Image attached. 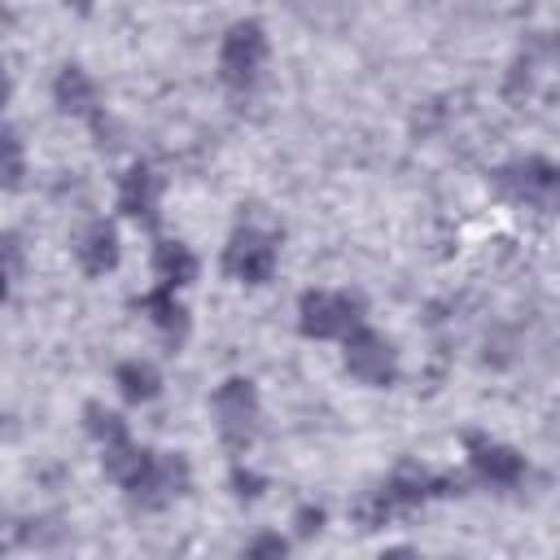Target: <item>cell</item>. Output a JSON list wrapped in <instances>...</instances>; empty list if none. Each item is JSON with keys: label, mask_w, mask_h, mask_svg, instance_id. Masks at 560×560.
Listing matches in <instances>:
<instances>
[{"label": "cell", "mask_w": 560, "mask_h": 560, "mask_svg": "<svg viewBox=\"0 0 560 560\" xmlns=\"http://www.w3.org/2000/svg\"><path fill=\"white\" fill-rule=\"evenodd\" d=\"M118 389H122V398L144 402V398L158 394V372H153L149 363H122V368H118Z\"/></svg>", "instance_id": "obj_14"}, {"label": "cell", "mask_w": 560, "mask_h": 560, "mask_svg": "<svg viewBox=\"0 0 560 560\" xmlns=\"http://www.w3.org/2000/svg\"><path fill=\"white\" fill-rule=\"evenodd\" d=\"M262 61H267V35H262V26H258V22H236V26L223 35V48H219V70H223V79L236 83V88H245V83L258 79Z\"/></svg>", "instance_id": "obj_2"}, {"label": "cell", "mask_w": 560, "mask_h": 560, "mask_svg": "<svg viewBox=\"0 0 560 560\" xmlns=\"http://www.w3.org/2000/svg\"><path fill=\"white\" fill-rule=\"evenodd\" d=\"M158 197H162V179L149 171V166H131L122 175V188H118V206L144 223H153L158 214Z\"/></svg>", "instance_id": "obj_8"}, {"label": "cell", "mask_w": 560, "mask_h": 560, "mask_svg": "<svg viewBox=\"0 0 560 560\" xmlns=\"http://www.w3.org/2000/svg\"><path fill=\"white\" fill-rule=\"evenodd\" d=\"M140 306H144V311H153V319H158V328H162V332H171V337H179V332H184V306L175 302V293H171V289L149 293Z\"/></svg>", "instance_id": "obj_15"}, {"label": "cell", "mask_w": 560, "mask_h": 560, "mask_svg": "<svg viewBox=\"0 0 560 560\" xmlns=\"http://www.w3.org/2000/svg\"><path fill=\"white\" fill-rule=\"evenodd\" d=\"M79 262H83L88 276H105V271L118 262V232H114L109 223L88 228L83 241H79Z\"/></svg>", "instance_id": "obj_10"}, {"label": "cell", "mask_w": 560, "mask_h": 560, "mask_svg": "<svg viewBox=\"0 0 560 560\" xmlns=\"http://www.w3.org/2000/svg\"><path fill=\"white\" fill-rule=\"evenodd\" d=\"M144 464H149V455H144L140 446H131L127 438L114 442V446H105V472H109L114 481H122V486H131V481L144 472Z\"/></svg>", "instance_id": "obj_12"}, {"label": "cell", "mask_w": 560, "mask_h": 560, "mask_svg": "<svg viewBox=\"0 0 560 560\" xmlns=\"http://www.w3.org/2000/svg\"><path fill=\"white\" fill-rule=\"evenodd\" d=\"M214 416H219L223 442L232 451H245L254 442V433H258V394H254V385L241 381V376L223 381L219 394H214Z\"/></svg>", "instance_id": "obj_1"}, {"label": "cell", "mask_w": 560, "mask_h": 560, "mask_svg": "<svg viewBox=\"0 0 560 560\" xmlns=\"http://www.w3.org/2000/svg\"><path fill=\"white\" fill-rule=\"evenodd\" d=\"M153 267H158V276L166 280V289L188 284V280L197 276V258H192L188 245H179V241H158V249H153Z\"/></svg>", "instance_id": "obj_11"}, {"label": "cell", "mask_w": 560, "mask_h": 560, "mask_svg": "<svg viewBox=\"0 0 560 560\" xmlns=\"http://www.w3.org/2000/svg\"><path fill=\"white\" fill-rule=\"evenodd\" d=\"M245 560H284V542H280L276 534H262V538H254V542H249Z\"/></svg>", "instance_id": "obj_18"}, {"label": "cell", "mask_w": 560, "mask_h": 560, "mask_svg": "<svg viewBox=\"0 0 560 560\" xmlns=\"http://www.w3.org/2000/svg\"><path fill=\"white\" fill-rule=\"evenodd\" d=\"M346 368L363 385H389L394 381V346L381 332L354 328V332H346Z\"/></svg>", "instance_id": "obj_4"}, {"label": "cell", "mask_w": 560, "mask_h": 560, "mask_svg": "<svg viewBox=\"0 0 560 560\" xmlns=\"http://www.w3.org/2000/svg\"><path fill=\"white\" fill-rule=\"evenodd\" d=\"M9 101V79H4V70H0V105Z\"/></svg>", "instance_id": "obj_20"}, {"label": "cell", "mask_w": 560, "mask_h": 560, "mask_svg": "<svg viewBox=\"0 0 560 560\" xmlns=\"http://www.w3.org/2000/svg\"><path fill=\"white\" fill-rule=\"evenodd\" d=\"M472 464L494 486H512L521 477V468H525L512 446H494V442H477V438H472Z\"/></svg>", "instance_id": "obj_9"}, {"label": "cell", "mask_w": 560, "mask_h": 560, "mask_svg": "<svg viewBox=\"0 0 560 560\" xmlns=\"http://www.w3.org/2000/svg\"><path fill=\"white\" fill-rule=\"evenodd\" d=\"M0 298H4V271H0Z\"/></svg>", "instance_id": "obj_21"}, {"label": "cell", "mask_w": 560, "mask_h": 560, "mask_svg": "<svg viewBox=\"0 0 560 560\" xmlns=\"http://www.w3.org/2000/svg\"><path fill=\"white\" fill-rule=\"evenodd\" d=\"M0 184L18 188L22 184V144L9 127H0Z\"/></svg>", "instance_id": "obj_17"}, {"label": "cell", "mask_w": 560, "mask_h": 560, "mask_svg": "<svg viewBox=\"0 0 560 560\" xmlns=\"http://www.w3.org/2000/svg\"><path fill=\"white\" fill-rule=\"evenodd\" d=\"M499 188L512 192L516 201L551 206V197H556V171H551V162H542V158H525V162L499 171Z\"/></svg>", "instance_id": "obj_7"}, {"label": "cell", "mask_w": 560, "mask_h": 560, "mask_svg": "<svg viewBox=\"0 0 560 560\" xmlns=\"http://www.w3.org/2000/svg\"><path fill=\"white\" fill-rule=\"evenodd\" d=\"M57 105L66 109V114H83L88 105H92V83H88V74L83 70H74V66H66L61 74H57Z\"/></svg>", "instance_id": "obj_13"}, {"label": "cell", "mask_w": 560, "mask_h": 560, "mask_svg": "<svg viewBox=\"0 0 560 560\" xmlns=\"http://www.w3.org/2000/svg\"><path fill=\"white\" fill-rule=\"evenodd\" d=\"M223 267H228L236 280H245V284H262V280L271 276V267H276V245H271V236H262V232H254V228L236 232V236L228 241Z\"/></svg>", "instance_id": "obj_6"}, {"label": "cell", "mask_w": 560, "mask_h": 560, "mask_svg": "<svg viewBox=\"0 0 560 560\" xmlns=\"http://www.w3.org/2000/svg\"><path fill=\"white\" fill-rule=\"evenodd\" d=\"M298 324L306 337H346L359 324V302L341 293H306L298 306Z\"/></svg>", "instance_id": "obj_3"}, {"label": "cell", "mask_w": 560, "mask_h": 560, "mask_svg": "<svg viewBox=\"0 0 560 560\" xmlns=\"http://www.w3.org/2000/svg\"><path fill=\"white\" fill-rule=\"evenodd\" d=\"M381 560H420V556H416L411 547H394V551H385Z\"/></svg>", "instance_id": "obj_19"}, {"label": "cell", "mask_w": 560, "mask_h": 560, "mask_svg": "<svg viewBox=\"0 0 560 560\" xmlns=\"http://www.w3.org/2000/svg\"><path fill=\"white\" fill-rule=\"evenodd\" d=\"M184 490H188V464H184V455H158L131 481V499L140 508H162V503H171Z\"/></svg>", "instance_id": "obj_5"}, {"label": "cell", "mask_w": 560, "mask_h": 560, "mask_svg": "<svg viewBox=\"0 0 560 560\" xmlns=\"http://www.w3.org/2000/svg\"><path fill=\"white\" fill-rule=\"evenodd\" d=\"M88 433L101 442V446H114V442H122L127 438V429H122V420L109 411V407H101V402H88Z\"/></svg>", "instance_id": "obj_16"}]
</instances>
